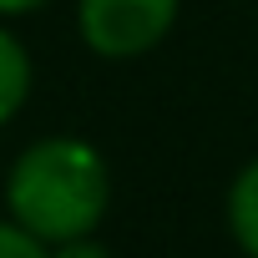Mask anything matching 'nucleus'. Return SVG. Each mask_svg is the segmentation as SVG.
I'll return each instance as SVG.
<instances>
[{"mask_svg": "<svg viewBox=\"0 0 258 258\" xmlns=\"http://www.w3.org/2000/svg\"><path fill=\"white\" fill-rule=\"evenodd\" d=\"M106 203H111V167L86 137H41L6 172L11 223L46 248L91 238L106 218Z\"/></svg>", "mask_w": 258, "mask_h": 258, "instance_id": "nucleus-1", "label": "nucleus"}, {"mask_svg": "<svg viewBox=\"0 0 258 258\" xmlns=\"http://www.w3.org/2000/svg\"><path fill=\"white\" fill-rule=\"evenodd\" d=\"M182 0H76V31L106 61H132L167 41Z\"/></svg>", "mask_w": 258, "mask_h": 258, "instance_id": "nucleus-2", "label": "nucleus"}, {"mask_svg": "<svg viewBox=\"0 0 258 258\" xmlns=\"http://www.w3.org/2000/svg\"><path fill=\"white\" fill-rule=\"evenodd\" d=\"M31 96V51L16 31L0 26V126H6Z\"/></svg>", "mask_w": 258, "mask_h": 258, "instance_id": "nucleus-3", "label": "nucleus"}, {"mask_svg": "<svg viewBox=\"0 0 258 258\" xmlns=\"http://www.w3.org/2000/svg\"><path fill=\"white\" fill-rule=\"evenodd\" d=\"M228 233L248 258H258V157L228 187Z\"/></svg>", "mask_w": 258, "mask_h": 258, "instance_id": "nucleus-4", "label": "nucleus"}, {"mask_svg": "<svg viewBox=\"0 0 258 258\" xmlns=\"http://www.w3.org/2000/svg\"><path fill=\"white\" fill-rule=\"evenodd\" d=\"M0 258H51L46 243H36L26 228H16L11 218H0Z\"/></svg>", "mask_w": 258, "mask_h": 258, "instance_id": "nucleus-5", "label": "nucleus"}, {"mask_svg": "<svg viewBox=\"0 0 258 258\" xmlns=\"http://www.w3.org/2000/svg\"><path fill=\"white\" fill-rule=\"evenodd\" d=\"M51 258H111L106 253V243H96V233L91 238H71V243H56V248H46Z\"/></svg>", "mask_w": 258, "mask_h": 258, "instance_id": "nucleus-6", "label": "nucleus"}, {"mask_svg": "<svg viewBox=\"0 0 258 258\" xmlns=\"http://www.w3.org/2000/svg\"><path fill=\"white\" fill-rule=\"evenodd\" d=\"M41 6H51V0H0V16H31Z\"/></svg>", "mask_w": 258, "mask_h": 258, "instance_id": "nucleus-7", "label": "nucleus"}]
</instances>
